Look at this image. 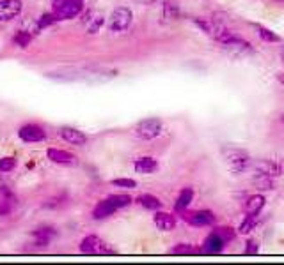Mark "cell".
<instances>
[{
	"label": "cell",
	"mask_w": 284,
	"mask_h": 265,
	"mask_svg": "<svg viewBox=\"0 0 284 265\" xmlns=\"http://www.w3.org/2000/svg\"><path fill=\"white\" fill-rule=\"evenodd\" d=\"M46 156L52 163H57V165H75L77 163V158L71 152L61 151V149H48Z\"/></svg>",
	"instance_id": "cell-13"
},
{
	"label": "cell",
	"mask_w": 284,
	"mask_h": 265,
	"mask_svg": "<svg viewBox=\"0 0 284 265\" xmlns=\"http://www.w3.org/2000/svg\"><path fill=\"white\" fill-rule=\"evenodd\" d=\"M213 233H217V235H219L226 244L231 242V240L236 237V230H233L231 226H219V228L213 230Z\"/></svg>",
	"instance_id": "cell-22"
},
{
	"label": "cell",
	"mask_w": 284,
	"mask_h": 265,
	"mask_svg": "<svg viewBox=\"0 0 284 265\" xmlns=\"http://www.w3.org/2000/svg\"><path fill=\"white\" fill-rule=\"evenodd\" d=\"M171 253H172V254H196V253H201V251L196 249V247H194L192 244L179 242V244H176V246L172 247Z\"/></svg>",
	"instance_id": "cell-23"
},
{
	"label": "cell",
	"mask_w": 284,
	"mask_h": 265,
	"mask_svg": "<svg viewBox=\"0 0 284 265\" xmlns=\"http://www.w3.org/2000/svg\"><path fill=\"white\" fill-rule=\"evenodd\" d=\"M258 34L263 41H266V43H279L280 41V37L277 36V34H273L272 30L265 29V27H258Z\"/></svg>",
	"instance_id": "cell-26"
},
{
	"label": "cell",
	"mask_w": 284,
	"mask_h": 265,
	"mask_svg": "<svg viewBox=\"0 0 284 265\" xmlns=\"http://www.w3.org/2000/svg\"><path fill=\"white\" fill-rule=\"evenodd\" d=\"M263 207H265V196H261V194H252L245 200V212L247 214L258 216Z\"/></svg>",
	"instance_id": "cell-18"
},
{
	"label": "cell",
	"mask_w": 284,
	"mask_h": 265,
	"mask_svg": "<svg viewBox=\"0 0 284 265\" xmlns=\"http://www.w3.org/2000/svg\"><path fill=\"white\" fill-rule=\"evenodd\" d=\"M155 225L162 232H171L176 226V218L169 212H157L155 214Z\"/></svg>",
	"instance_id": "cell-15"
},
{
	"label": "cell",
	"mask_w": 284,
	"mask_h": 265,
	"mask_svg": "<svg viewBox=\"0 0 284 265\" xmlns=\"http://www.w3.org/2000/svg\"><path fill=\"white\" fill-rule=\"evenodd\" d=\"M194 200V191L190 189V187H185V189L179 193V196H178V200H176V205H174V209L178 212H183L185 211L186 207L190 205V202Z\"/></svg>",
	"instance_id": "cell-20"
},
{
	"label": "cell",
	"mask_w": 284,
	"mask_h": 265,
	"mask_svg": "<svg viewBox=\"0 0 284 265\" xmlns=\"http://www.w3.org/2000/svg\"><path fill=\"white\" fill-rule=\"evenodd\" d=\"M116 211L117 209L114 207V205L109 202V198H107V200H102V202L96 204V207L92 209V218L94 219H107V218H110V216H112Z\"/></svg>",
	"instance_id": "cell-16"
},
{
	"label": "cell",
	"mask_w": 284,
	"mask_h": 265,
	"mask_svg": "<svg viewBox=\"0 0 284 265\" xmlns=\"http://www.w3.org/2000/svg\"><path fill=\"white\" fill-rule=\"evenodd\" d=\"M280 58H282V64H284V46L280 48Z\"/></svg>",
	"instance_id": "cell-36"
},
{
	"label": "cell",
	"mask_w": 284,
	"mask_h": 265,
	"mask_svg": "<svg viewBox=\"0 0 284 265\" xmlns=\"http://www.w3.org/2000/svg\"><path fill=\"white\" fill-rule=\"evenodd\" d=\"M84 9L82 0H54V15L57 20H69L78 16Z\"/></svg>",
	"instance_id": "cell-2"
},
{
	"label": "cell",
	"mask_w": 284,
	"mask_h": 265,
	"mask_svg": "<svg viewBox=\"0 0 284 265\" xmlns=\"http://www.w3.org/2000/svg\"><path fill=\"white\" fill-rule=\"evenodd\" d=\"M183 219L194 226H208L215 223V214L211 211H197V212L183 214Z\"/></svg>",
	"instance_id": "cell-10"
},
{
	"label": "cell",
	"mask_w": 284,
	"mask_h": 265,
	"mask_svg": "<svg viewBox=\"0 0 284 265\" xmlns=\"http://www.w3.org/2000/svg\"><path fill=\"white\" fill-rule=\"evenodd\" d=\"M30 41H32V36H30L29 32H25V30H20L15 36V43L18 44L20 48H27L30 44Z\"/></svg>",
	"instance_id": "cell-27"
},
{
	"label": "cell",
	"mask_w": 284,
	"mask_h": 265,
	"mask_svg": "<svg viewBox=\"0 0 284 265\" xmlns=\"http://www.w3.org/2000/svg\"><path fill=\"white\" fill-rule=\"evenodd\" d=\"M222 156L226 159L227 166L233 173H244L247 172L249 168L252 166V159L251 156L247 154L245 151L236 147H224L222 149Z\"/></svg>",
	"instance_id": "cell-1"
},
{
	"label": "cell",
	"mask_w": 284,
	"mask_h": 265,
	"mask_svg": "<svg viewBox=\"0 0 284 265\" xmlns=\"http://www.w3.org/2000/svg\"><path fill=\"white\" fill-rule=\"evenodd\" d=\"M20 138L27 144H37V142L46 140V131L37 124H25L18 131Z\"/></svg>",
	"instance_id": "cell-8"
},
{
	"label": "cell",
	"mask_w": 284,
	"mask_h": 265,
	"mask_svg": "<svg viewBox=\"0 0 284 265\" xmlns=\"http://www.w3.org/2000/svg\"><path fill=\"white\" fill-rule=\"evenodd\" d=\"M109 202L119 211V209H124L131 204V196H128V194H110Z\"/></svg>",
	"instance_id": "cell-21"
},
{
	"label": "cell",
	"mask_w": 284,
	"mask_h": 265,
	"mask_svg": "<svg viewBox=\"0 0 284 265\" xmlns=\"http://www.w3.org/2000/svg\"><path fill=\"white\" fill-rule=\"evenodd\" d=\"M222 48L224 50L227 51L229 55H233V57H244V55H249L252 51V48H251V44L247 43V41H244V39H240V37H236V36H233L231 34L229 37H227L226 41H222Z\"/></svg>",
	"instance_id": "cell-6"
},
{
	"label": "cell",
	"mask_w": 284,
	"mask_h": 265,
	"mask_svg": "<svg viewBox=\"0 0 284 265\" xmlns=\"http://www.w3.org/2000/svg\"><path fill=\"white\" fill-rule=\"evenodd\" d=\"M59 135H61V137L64 138L68 144L78 145V147L85 145V142H87V137H85L84 132L78 131V129H75V127H69V125H64V127H61Z\"/></svg>",
	"instance_id": "cell-11"
},
{
	"label": "cell",
	"mask_w": 284,
	"mask_h": 265,
	"mask_svg": "<svg viewBox=\"0 0 284 265\" xmlns=\"http://www.w3.org/2000/svg\"><path fill=\"white\" fill-rule=\"evenodd\" d=\"M254 182H256V187H258V189H272V179H270V177L256 175Z\"/></svg>",
	"instance_id": "cell-30"
},
{
	"label": "cell",
	"mask_w": 284,
	"mask_h": 265,
	"mask_svg": "<svg viewBox=\"0 0 284 265\" xmlns=\"http://www.w3.org/2000/svg\"><path fill=\"white\" fill-rule=\"evenodd\" d=\"M131 20H133V15L128 8H117L114 9L112 16L109 20V29L112 32H124L128 27L131 25Z\"/></svg>",
	"instance_id": "cell-5"
},
{
	"label": "cell",
	"mask_w": 284,
	"mask_h": 265,
	"mask_svg": "<svg viewBox=\"0 0 284 265\" xmlns=\"http://www.w3.org/2000/svg\"><path fill=\"white\" fill-rule=\"evenodd\" d=\"M13 202L15 200H9V198H2L0 200V216H9L13 212Z\"/></svg>",
	"instance_id": "cell-32"
},
{
	"label": "cell",
	"mask_w": 284,
	"mask_h": 265,
	"mask_svg": "<svg viewBox=\"0 0 284 265\" xmlns=\"http://www.w3.org/2000/svg\"><path fill=\"white\" fill-rule=\"evenodd\" d=\"M102 25H103V16L102 15H96V16H92V18H89L87 30L91 34H96L100 29H102Z\"/></svg>",
	"instance_id": "cell-28"
},
{
	"label": "cell",
	"mask_w": 284,
	"mask_h": 265,
	"mask_svg": "<svg viewBox=\"0 0 284 265\" xmlns=\"http://www.w3.org/2000/svg\"><path fill=\"white\" fill-rule=\"evenodd\" d=\"M251 168H254L256 175H265V177H270V179L279 177L280 173H282V168H280L275 161H272V159H259V161L252 163Z\"/></svg>",
	"instance_id": "cell-9"
},
{
	"label": "cell",
	"mask_w": 284,
	"mask_h": 265,
	"mask_svg": "<svg viewBox=\"0 0 284 265\" xmlns=\"http://www.w3.org/2000/svg\"><path fill=\"white\" fill-rule=\"evenodd\" d=\"M164 18L169 20V22H172V20H178L179 18L178 6L172 4V2H165V4H164Z\"/></svg>",
	"instance_id": "cell-25"
},
{
	"label": "cell",
	"mask_w": 284,
	"mask_h": 265,
	"mask_svg": "<svg viewBox=\"0 0 284 265\" xmlns=\"http://www.w3.org/2000/svg\"><path fill=\"white\" fill-rule=\"evenodd\" d=\"M280 83H284V78H280Z\"/></svg>",
	"instance_id": "cell-38"
},
{
	"label": "cell",
	"mask_w": 284,
	"mask_h": 265,
	"mask_svg": "<svg viewBox=\"0 0 284 265\" xmlns=\"http://www.w3.org/2000/svg\"><path fill=\"white\" fill-rule=\"evenodd\" d=\"M280 120H282V122H284V115H282V117H280Z\"/></svg>",
	"instance_id": "cell-37"
},
{
	"label": "cell",
	"mask_w": 284,
	"mask_h": 265,
	"mask_svg": "<svg viewBox=\"0 0 284 265\" xmlns=\"http://www.w3.org/2000/svg\"><path fill=\"white\" fill-rule=\"evenodd\" d=\"M245 244H247V246H245V254H258V242H256V240L249 239Z\"/></svg>",
	"instance_id": "cell-34"
},
{
	"label": "cell",
	"mask_w": 284,
	"mask_h": 265,
	"mask_svg": "<svg viewBox=\"0 0 284 265\" xmlns=\"http://www.w3.org/2000/svg\"><path fill=\"white\" fill-rule=\"evenodd\" d=\"M16 168V159L15 158H2L0 159V173L13 172Z\"/></svg>",
	"instance_id": "cell-29"
},
{
	"label": "cell",
	"mask_w": 284,
	"mask_h": 265,
	"mask_svg": "<svg viewBox=\"0 0 284 265\" xmlns=\"http://www.w3.org/2000/svg\"><path fill=\"white\" fill-rule=\"evenodd\" d=\"M80 251L84 254H116V251L110 249L109 244H105L96 235L84 237L80 242Z\"/></svg>",
	"instance_id": "cell-4"
},
{
	"label": "cell",
	"mask_w": 284,
	"mask_h": 265,
	"mask_svg": "<svg viewBox=\"0 0 284 265\" xmlns=\"http://www.w3.org/2000/svg\"><path fill=\"white\" fill-rule=\"evenodd\" d=\"M55 235H57V232H55V228H52V226H41V228H37L36 232H34V239H36L37 247H46Z\"/></svg>",
	"instance_id": "cell-14"
},
{
	"label": "cell",
	"mask_w": 284,
	"mask_h": 265,
	"mask_svg": "<svg viewBox=\"0 0 284 265\" xmlns=\"http://www.w3.org/2000/svg\"><path fill=\"white\" fill-rule=\"evenodd\" d=\"M55 22H57V18H55L54 13H48V15H43L39 20H37V27H39V29H44V27L54 25Z\"/></svg>",
	"instance_id": "cell-31"
},
{
	"label": "cell",
	"mask_w": 284,
	"mask_h": 265,
	"mask_svg": "<svg viewBox=\"0 0 284 265\" xmlns=\"http://www.w3.org/2000/svg\"><path fill=\"white\" fill-rule=\"evenodd\" d=\"M138 4H155L157 0H137Z\"/></svg>",
	"instance_id": "cell-35"
},
{
	"label": "cell",
	"mask_w": 284,
	"mask_h": 265,
	"mask_svg": "<svg viewBox=\"0 0 284 265\" xmlns=\"http://www.w3.org/2000/svg\"><path fill=\"white\" fill-rule=\"evenodd\" d=\"M133 166L137 173H153L158 170V163H157V159H153V158H138L137 161L133 163Z\"/></svg>",
	"instance_id": "cell-17"
},
{
	"label": "cell",
	"mask_w": 284,
	"mask_h": 265,
	"mask_svg": "<svg viewBox=\"0 0 284 265\" xmlns=\"http://www.w3.org/2000/svg\"><path fill=\"white\" fill-rule=\"evenodd\" d=\"M23 11L22 0H0V22H11Z\"/></svg>",
	"instance_id": "cell-7"
},
{
	"label": "cell",
	"mask_w": 284,
	"mask_h": 265,
	"mask_svg": "<svg viewBox=\"0 0 284 265\" xmlns=\"http://www.w3.org/2000/svg\"><path fill=\"white\" fill-rule=\"evenodd\" d=\"M256 225H258V218H256V214H247V218H245L244 223L240 225V233L247 235V233H251L252 230L256 228Z\"/></svg>",
	"instance_id": "cell-24"
},
{
	"label": "cell",
	"mask_w": 284,
	"mask_h": 265,
	"mask_svg": "<svg viewBox=\"0 0 284 265\" xmlns=\"http://www.w3.org/2000/svg\"><path fill=\"white\" fill-rule=\"evenodd\" d=\"M112 186L124 187V189H133V187H137V182H135V180H131V179H114Z\"/></svg>",
	"instance_id": "cell-33"
},
{
	"label": "cell",
	"mask_w": 284,
	"mask_h": 265,
	"mask_svg": "<svg viewBox=\"0 0 284 265\" xmlns=\"http://www.w3.org/2000/svg\"><path fill=\"white\" fill-rule=\"evenodd\" d=\"M162 129H164V125H162V120L160 118H144V120H140L137 125H135L133 132L135 137L140 138V140H155L157 137H160Z\"/></svg>",
	"instance_id": "cell-3"
},
{
	"label": "cell",
	"mask_w": 284,
	"mask_h": 265,
	"mask_svg": "<svg viewBox=\"0 0 284 265\" xmlns=\"http://www.w3.org/2000/svg\"><path fill=\"white\" fill-rule=\"evenodd\" d=\"M224 246H226V242H224V240L220 239L217 233L211 232L210 235L204 239V244H203V249H201V253H204V254H219V253H222Z\"/></svg>",
	"instance_id": "cell-12"
},
{
	"label": "cell",
	"mask_w": 284,
	"mask_h": 265,
	"mask_svg": "<svg viewBox=\"0 0 284 265\" xmlns=\"http://www.w3.org/2000/svg\"><path fill=\"white\" fill-rule=\"evenodd\" d=\"M137 204L142 205L144 209H148V211H158V209H162V202L157 196H153V194H140L137 198Z\"/></svg>",
	"instance_id": "cell-19"
}]
</instances>
